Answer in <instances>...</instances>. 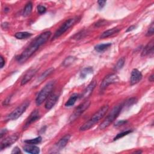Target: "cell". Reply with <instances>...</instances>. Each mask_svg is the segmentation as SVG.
Listing matches in <instances>:
<instances>
[{
  "label": "cell",
  "mask_w": 154,
  "mask_h": 154,
  "mask_svg": "<svg viewBox=\"0 0 154 154\" xmlns=\"http://www.w3.org/2000/svg\"><path fill=\"white\" fill-rule=\"evenodd\" d=\"M51 35V31H45L40 34L38 37L34 40H33L30 45L24 50V51H23V53L16 58L17 61L21 64L25 63L29 58H30L34 54V53H35L36 51L38 50V49L42 45H43L44 43L48 41Z\"/></svg>",
  "instance_id": "1"
},
{
  "label": "cell",
  "mask_w": 154,
  "mask_h": 154,
  "mask_svg": "<svg viewBox=\"0 0 154 154\" xmlns=\"http://www.w3.org/2000/svg\"><path fill=\"white\" fill-rule=\"evenodd\" d=\"M108 108L109 107L107 105L101 107L97 112H96L93 114V116L91 117V119L90 120L87 121L80 127L79 131H87L90 129L92 127H93L95 123H98L101 119L103 118V117L108 110Z\"/></svg>",
  "instance_id": "2"
},
{
  "label": "cell",
  "mask_w": 154,
  "mask_h": 154,
  "mask_svg": "<svg viewBox=\"0 0 154 154\" xmlns=\"http://www.w3.org/2000/svg\"><path fill=\"white\" fill-rule=\"evenodd\" d=\"M123 108V104H119L115 106L112 110L110 112L107 116V117L105 119V120L102 122L99 125L100 129H104L110 126V125L112 124L115 119L117 118L119 115L120 113L121 112Z\"/></svg>",
  "instance_id": "3"
},
{
  "label": "cell",
  "mask_w": 154,
  "mask_h": 154,
  "mask_svg": "<svg viewBox=\"0 0 154 154\" xmlns=\"http://www.w3.org/2000/svg\"><path fill=\"white\" fill-rule=\"evenodd\" d=\"M54 81H50L42 88V89L38 93L36 99V104L37 105H40L44 101H45L51 94L54 86Z\"/></svg>",
  "instance_id": "4"
},
{
  "label": "cell",
  "mask_w": 154,
  "mask_h": 154,
  "mask_svg": "<svg viewBox=\"0 0 154 154\" xmlns=\"http://www.w3.org/2000/svg\"><path fill=\"white\" fill-rule=\"evenodd\" d=\"M30 101H25L24 103L20 105L18 107H17L14 110H13L10 114L7 116L6 120H15L23 114L27 110V108L30 105Z\"/></svg>",
  "instance_id": "5"
},
{
  "label": "cell",
  "mask_w": 154,
  "mask_h": 154,
  "mask_svg": "<svg viewBox=\"0 0 154 154\" xmlns=\"http://www.w3.org/2000/svg\"><path fill=\"white\" fill-rule=\"evenodd\" d=\"M90 102L89 101H87L84 102L83 103L81 104H80L78 107L76 108V109L74 110V112L72 113L71 116L69 117V122H72L75 121L77 118L81 115L86 110L88 109L90 107Z\"/></svg>",
  "instance_id": "6"
},
{
  "label": "cell",
  "mask_w": 154,
  "mask_h": 154,
  "mask_svg": "<svg viewBox=\"0 0 154 154\" xmlns=\"http://www.w3.org/2000/svg\"><path fill=\"white\" fill-rule=\"evenodd\" d=\"M75 23V19L74 18H70L66 21L64 23L59 27V28L55 31L54 33L53 40L59 38L60 36L63 35L66 31L69 28H70Z\"/></svg>",
  "instance_id": "7"
},
{
  "label": "cell",
  "mask_w": 154,
  "mask_h": 154,
  "mask_svg": "<svg viewBox=\"0 0 154 154\" xmlns=\"http://www.w3.org/2000/svg\"><path fill=\"white\" fill-rule=\"evenodd\" d=\"M119 81V77L115 74H112L107 75L100 85V90L101 92L104 91L105 89H107V87L112 84L117 83Z\"/></svg>",
  "instance_id": "8"
},
{
  "label": "cell",
  "mask_w": 154,
  "mask_h": 154,
  "mask_svg": "<svg viewBox=\"0 0 154 154\" xmlns=\"http://www.w3.org/2000/svg\"><path fill=\"white\" fill-rule=\"evenodd\" d=\"M18 138H19L18 134H14L5 138L4 140H3L1 142L0 149H1V150H3L4 149L9 147V146L12 145L14 143H15L18 140Z\"/></svg>",
  "instance_id": "9"
},
{
  "label": "cell",
  "mask_w": 154,
  "mask_h": 154,
  "mask_svg": "<svg viewBox=\"0 0 154 154\" xmlns=\"http://www.w3.org/2000/svg\"><path fill=\"white\" fill-rule=\"evenodd\" d=\"M58 94H57L55 93H51V94L46 100L45 105L46 109L50 110L56 104L57 101H58Z\"/></svg>",
  "instance_id": "10"
},
{
  "label": "cell",
  "mask_w": 154,
  "mask_h": 154,
  "mask_svg": "<svg viewBox=\"0 0 154 154\" xmlns=\"http://www.w3.org/2000/svg\"><path fill=\"white\" fill-rule=\"evenodd\" d=\"M142 73L137 69H134L132 70L131 79H130V83L131 85H134L138 82H140L141 79H142Z\"/></svg>",
  "instance_id": "11"
},
{
  "label": "cell",
  "mask_w": 154,
  "mask_h": 154,
  "mask_svg": "<svg viewBox=\"0 0 154 154\" xmlns=\"http://www.w3.org/2000/svg\"><path fill=\"white\" fill-rule=\"evenodd\" d=\"M39 118H40V114H39V111L38 110L33 111L31 113L30 116L28 117V119L27 120V121H26V122H25V123L24 125V129L27 128L31 124H32L33 123L35 122L36 120H38Z\"/></svg>",
  "instance_id": "12"
},
{
  "label": "cell",
  "mask_w": 154,
  "mask_h": 154,
  "mask_svg": "<svg viewBox=\"0 0 154 154\" xmlns=\"http://www.w3.org/2000/svg\"><path fill=\"white\" fill-rule=\"evenodd\" d=\"M96 86H97V81H94L91 82L86 88L85 90L83 91L81 96L80 97L83 99H86V98H87L88 97H89L91 95V94L92 93Z\"/></svg>",
  "instance_id": "13"
},
{
  "label": "cell",
  "mask_w": 154,
  "mask_h": 154,
  "mask_svg": "<svg viewBox=\"0 0 154 154\" xmlns=\"http://www.w3.org/2000/svg\"><path fill=\"white\" fill-rule=\"evenodd\" d=\"M38 69H31L29 70L26 74H25V75L24 76L23 79L21 81V85L23 86L26 84L27 83H28L32 79V78L35 75V74H36V72H37Z\"/></svg>",
  "instance_id": "14"
},
{
  "label": "cell",
  "mask_w": 154,
  "mask_h": 154,
  "mask_svg": "<svg viewBox=\"0 0 154 154\" xmlns=\"http://www.w3.org/2000/svg\"><path fill=\"white\" fill-rule=\"evenodd\" d=\"M70 138V135H66L64 136L62 138H61L60 140L58 141L56 144H55V147L57 148V149H62L63 148H64L66 144H68V143L69 142V140Z\"/></svg>",
  "instance_id": "15"
},
{
  "label": "cell",
  "mask_w": 154,
  "mask_h": 154,
  "mask_svg": "<svg viewBox=\"0 0 154 154\" xmlns=\"http://www.w3.org/2000/svg\"><path fill=\"white\" fill-rule=\"evenodd\" d=\"M153 40H151L147 45L146 46V47L143 49L142 53V56H146L148 55H153Z\"/></svg>",
  "instance_id": "16"
},
{
  "label": "cell",
  "mask_w": 154,
  "mask_h": 154,
  "mask_svg": "<svg viewBox=\"0 0 154 154\" xmlns=\"http://www.w3.org/2000/svg\"><path fill=\"white\" fill-rule=\"evenodd\" d=\"M24 150L27 153L31 154H38L40 153V149L38 146L33 144H28L24 147Z\"/></svg>",
  "instance_id": "17"
},
{
  "label": "cell",
  "mask_w": 154,
  "mask_h": 154,
  "mask_svg": "<svg viewBox=\"0 0 154 154\" xmlns=\"http://www.w3.org/2000/svg\"><path fill=\"white\" fill-rule=\"evenodd\" d=\"M119 31H120V29H119L118 28H113L112 29H110V30L104 31L103 33H102V34L100 36V38L101 39L107 38L110 37V36L119 33Z\"/></svg>",
  "instance_id": "18"
},
{
  "label": "cell",
  "mask_w": 154,
  "mask_h": 154,
  "mask_svg": "<svg viewBox=\"0 0 154 154\" xmlns=\"http://www.w3.org/2000/svg\"><path fill=\"white\" fill-rule=\"evenodd\" d=\"M79 97H80L78 94H77V93L73 94L72 96H70V97L68 100V101L65 103V106L68 107L73 106L75 104V103L76 102L77 100L78 99V98Z\"/></svg>",
  "instance_id": "19"
},
{
  "label": "cell",
  "mask_w": 154,
  "mask_h": 154,
  "mask_svg": "<svg viewBox=\"0 0 154 154\" xmlns=\"http://www.w3.org/2000/svg\"><path fill=\"white\" fill-rule=\"evenodd\" d=\"M112 46L111 43H107L104 44H100V45H98L94 47L95 50L99 53L104 52L105 50H107L108 48H110Z\"/></svg>",
  "instance_id": "20"
},
{
  "label": "cell",
  "mask_w": 154,
  "mask_h": 154,
  "mask_svg": "<svg viewBox=\"0 0 154 154\" xmlns=\"http://www.w3.org/2000/svg\"><path fill=\"white\" fill-rule=\"evenodd\" d=\"M54 69L53 68H51L44 72L39 78L38 83H41V81H42L43 80L46 79L48 76H49L51 74H52V73L54 72Z\"/></svg>",
  "instance_id": "21"
},
{
  "label": "cell",
  "mask_w": 154,
  "mask_h": 154,
  "mask_svg": "<svg viewBox=\"0 0 154 154\" xmlns=\"http://www.w3.org/2000/svg\"><path fill=\"white\" fill-rule=\"evenodd\" d=\"M32 36L31 33H28V32H18L14 34V37L18 39H25L31 37Z\"/></svg>",
  "instance_id": "22"
},
{
  "label": "cell",
  "mask_w": 154,
  "mask_h": 154,
  "mask_svg": "<svg viewBox=\"0 0 154 154\" xmlns=\"http://www.w3.org/2000/svg\"><path fill=\"white\" fill-rule=\"evenodd\" d=\"M32 9H33V4L31 2H29L28 3L25 7V8L24 9V12H23V16L26 17V16H28L30 15V14H31V12H32Z\"/></svg>",
  "instance_id": "23"
},
{
  "label": "cell",
  "mask_w": 154,
  "mask_h": 154,
  "mask_svg": "<svg viewBox=\"0 0 154 154\" xmlns=\"http://www.w3.org/2000/svg\"><path fill=\"white\" fill-rule=\"evenodd\" d=\"M93 69L92 67H87L84 68L81 72L80 77L81 78H85L88 75L92 74Z\"/></svg>",
  "instance_id": "24"
},
{
  "label": "cell",
  "mask_w": 154,
  "mask_h": 154,
  "mask_svg": "<svg viewBox=\"0 0 154 154\" xmlns=\"http://www.w3.org/2000/svg\"><path fill=\"white\" fill-rule=\"evenodd\" d=\"M76 60V58L73 56H69L65 58V60L63 62V65L64 67H67L72 64Z\"/></svg>",
  "instance_id": "25"
},
{
  "label": "cell",
  "mask_w": 154,
  "mask_h": 154,
  "mask_svg": "<svg viewBox=\"0 0 154 154\" xmlns=\"http://www.w3.org/2000/svg\"><path fill=\"white\" fill-rule=\"evenodd\" d=\"M42 138L40 136H39L33 139H30V140H27L24 142L28 144H39L42 142Z\"/></svg>",
  "instance_id": "26"
},
{
  "label": "cell",
  "mask_w": 154,
  "mask_h": 154,
  "mask_svg": "<svg viewBox=\"0 0 154 154\" xmlns=\"http://www.w3.org/2000/svg\"><path fill=\"white\" fill-rule=\"evenodd\" d=\"M124 64H125V58L122 57L120 58V59L116 63L115 66L114 68V70L116 71H117L121 69L124 66Z\"/></svg>",
  "instance_id": "27"
},
{
  "label": "cell",
  "mask_w": 154,
  "mask_h": 154,
  "mask_svg": "<svg viewBox=\"0 0 154 154\" xmlns=\"http://www.w3.org/2000/svg\"><path fill=\"white\" fill-rule=\"evenodd\" d=\"M132 131H131V130H128V131H123V132H122V133H119L117 134L114 138V140H118V139L120 138H122L124 136H125L129 134H130L131 133H132Z\"/></svg>",
  "instance_id": "28"
},
{
  "label": "cell",
  "mask_w": 154,
  "mask_h": 154,
  "mask_svg": "<svg viewBox=\"0 0 154 154\" xmlns=\"http://www.w3.org/2000/svg\"><path fill=\"white\" fill-rule=\"evenodd\" d=\"M137 102V99L136 98H131L129 99H128V101H126L125 104V105L123 104V106H127V107H129L132 105H133L134 104H135L136 102Z\"/></svg>",
  "instance_id": "29"
},
{
  "label": "cell",
  "mask_w": 154,
  "mask_h": 154,
  "mask_svg": "<svg viewBox=\"0 0 154 154\" xmlns=\"http://www.w3.org/2000/svg\"><path fill=\"white\" fill-rule=\"evenodd\" d=\"M154 33V26H153V24H152V25H151V27H149V28L148 29V30L146 33V36H151Z\"/></svg>",
  "instance_id": "30"
},
{
  "label": "cell",
  "mask_w": 154,
  "mask_h": 154,
  "mask_svg": "<svg viewBox=\"0 0 154 154\" xmlns=\"http://www.w3.org/2000/svg\"><path fill=\"white\" fill-rule=\"evenodd\" d=\"M47 10V8L45 6L43 5H38V11L39 14H43L45 13Z\"/></svg>",
  "instance_id": "31"
},
{
  "label": "cell",
  "mask_w": 154,
  "mask_h": 154,
  "mask_svg": "<svg viewBox=\"0 0 154 154\" xmlns=\"http://www.w3.org/2000/svg\"><path fill=\"white\" fill-rule=\"evenodd\" d=\"M106 23H107V21H105L104 20H100L96 24V26L97 27H101V26L105 25Z\"/></svg>",
  "instance_id": "32"
},
{
  "label": "cell",
  "mask_w": 154,
  "mask_h": 154,
  "mask_svg": "<svg viewBox=\"0 0 154 154\" xmlns=\"http://www.w3.org/2000/svg\"><path fill=\"white\" fill-rule=\"evenodd\" d=\"M106 3H107L106 1H98V5L99 6V8L100 9L103 8V7L105 6Z\"/></svg>",
  "instance_id": "33"
},
{
  "label": "cell",
  "mask_w": 154,
  "mask_h": 154,
  "mask_svg": "<svg viewBox=\"0 0 154 154\" xmlns=\"http://www.w3.org/2000/svg\"><path fill=\"white\" fill-rule=\"evenodd\" d=\"M21 153V151L18 147L14 148L12 152V153Z\"/></svg>",
  "instance_id": "34"
},
{
  "label": "cell",
  "mask_w": 154,
  "mask_h": 154,
  "mask_svg": "<svg viewBox=\"0 0 154 154\" xmlns=\"http://www.w3.org/2000/svg\"><path fill=\"white\" fill-rule=\"evenodd\" d=\"M127 122V120H120V121H118V122H117L115 124V125L116 126H121V125H123V124L126 123Z\"/></svg>",
  "instance_id": "35"
},
{
  "label": "cell",
  "mask_w": 154,
  "mask_h": 154,
  "mask_svg": "<svg viewBox=\"0 0 154 154\" xmlns=\"http://www.w3.org/2000/svg\"><path fill=\"white\" fill-rule=\"evenodd\" d=\"M7 133V130L6 129H2V130L1 131V134H0V138H2L4 136V135H5Z\"/></svg>",
  "instance_id": "36"
},
{
  "label": "cell",
  "mask_w": 154,
  "mask_h": 154,
  "mask_svg": "<svg viewBox=\"0 0 154 154\" xmlns=\"http://www.w3.org/2000/svg\"><path fill=\"white\" fill-rule=\"evenodd\" d=\"M0 59H1V69H2L4 67V66L5 65V60H4V58L2 56H1Z\"/></svg>",
  "instance_id": "37"
},
{
  "label": "cell",
  "mask_w": 154,
  "mask_h": 154,
  "mask_svg": "<svg viewBox=\"0 0 154 154\" xmlns=\"http://www.w3.org/2000/svg\"><path fill=\"white\" fill-rule=\"evenodd\" d=\"M136 28V27L135 25H132V26H131L130 27H129V28H128V30H127V32H129V31H133V30H134V29H135Z\"/></svg>",
  "instance_id": "38"
},
{
  "label": "cell",
  "mask_w": 154,
  "mask_h": 154,
  "mask_svg": "<svg viewBox=\"0 0 154 154\" xmlns=\"http://www.w3.org/2000/svg\"><path fill=\"white\" fill-rule=\"evenodd\" d=\"M153 78H154V77H153V74H152V75L149 77V81H151V82H153Z\"/></svg>",
  "instance_id": "39"
},
{
  "label": "cell",
  "mask_w": 154,
  "mask_h": 154,
  "mask_svg": "<svg viewBox=\"0 0 154 154\" xmlns=\"http://www.w3.org/2000/svg\"><path fill=\"white\" fill-rule=\"evenodd\" d=\"M142 151H137V152H135V153H142Z\"/></svg>",
  "instance_id": "40"
}]
</instances>
